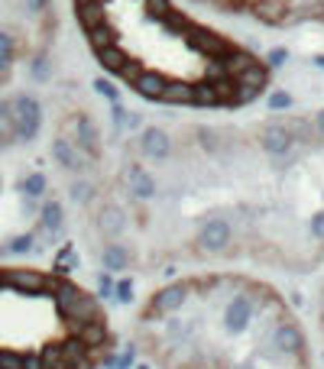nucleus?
Masks as SVG:
<instances>
[{
  "label": "nucleus",
  "instance_id": "nucleus-1",
  "mask_svg": "<svg viewBox=\"0 0 324 369\" xmlns=\"http://www.w3.org/2000/svg\"><path fill=\"white\" fill-rule=\"evenodd\" d=\"M140 340L162 369H312L285 301L243 275L169 282L143 308Z\"/></svg>",
  "mask_w": 324,
  "mask_h": 369
},
{
  "label": "nucleus",
  "instance_id": "nucleus-2",
  "mask_svg": "<svg viewBox=\"0 0 324 369\" xmlns=\"http://www.w3.org/2000/svg\"><path fill=\"white\" fill-rule=\"evenodd\" d=\"M13 104V127H17V139L32 143L43 130V104L32 94H17L10 101Z\"/></svg>",
  "mask_w": 324,
  "mask_h": 369
},
{
  "label": "nucleus",
  "instance_id": "nucleus-3",
  "mask_svg": "<svg viewBox=\"0 0 324 369\" xmlns=\"http://www.w3.org/2000/svg\"><path fill=\"white\" fill-rule=\"evenodd\" d=\"M185 39H188V46H192L198 55H205V59H221V55H227L234 46L227 43L224 36H217L214 30H207V26H198V23H192L188 30H185Z\"/></svg>",
  "mask_w": 324,
  "mask_h": 369
},
{
  "label": "nucleus",
  "instance_id": "nucleus-4",
  "mask_svg": "<svg viewBox=\"0 0 324 369\" xmlns=\"http://www.w3.org/2000/svg\"><path fill=\"white\" fill-rule=\"evenodd\" d=\"M259 146L276 159V166H282L285 159H292V146H295V139L285 133V127H282L279 120H272V123H266L263 133H259Z\"/></svg>",
  "mask_w": 324,
  "mask_h": 369
},
{
  "label": "nucleus",
  "instance_id": "nucleus-5",
  "mask_svg": "<svg viewBox=\"0 0 324 369\" xmlns=\"http://www.w3.org/2000/svg\"><path fill=\"white\" fill-rule=\"evenodd\" d=\"M230 223L221 221V217H211V221L201 223V233H198V246L205 250V253H224L227 246H230Z\"/></svg>",
  "mask_w": 324,
  "mask_h": 369
},
{
  "label": "nucleus",
  "instance_id": "nucleus-6",
  "mask_svg": "<svg viewBox=\"0 0 324 369\" xmlns=\"http://www.w3.org/2000/svg\"><path fill=\"white\" fill-rule=\"evenodd\" d=\"M140 149L146 159H156V162H162V159H169V152H172V139H169V133L159 127H146L140 137Z\"/></svg>",
  "mask_w": 324,
  "mask_h": 369
},
{
  "label": "nucleus",
  "instance_id": "nucleus-7",
  "mask_svg": "<svg viewBox=\"0 0 324 369\" xmlns=\"http://www.w3.org/2000/svg\"><path fill=\"white\" fill-rule=\"evenodd\" d=\"M75 139L91 159L101 156V133H97V127L91 123V117H78L75 120Z\"/></svg>",
  "mask_w": 324,
  "mask_h": 369
},
{
  "label": "nucleus",
  "instance_id": "nucleus-8",
  "mask_svg": "<svg viewBox=\"0 0 324 369\" xmlns=\"http://www.w3.org/2000/svg\"><path fill=\"white\" fill-rule=\"evenodd\" d=\"M253 17L259 23H266V26H282L285 17H289V7H285V0H256L253 3Z\"/></svg>",
  "mask_w": 324,
  "mask_h": 369
},
{
  "label": "nucleus",
  "instance_id": "nucleus-9",
  "mask_svg": "<svg viewBox=\"0 0 324 369\" xmlns=\"http://www.w3.org/2000/svg\"><path fill=\"white\" fill-rule=\"evenodd\" d=\"M52 159L62 166V169H68V172L85 169V162H81V156H78V149L72 146V139H65V137H55L52 139Z\"/></svg>",
  "mask_w": 324,
  "mask_h": 369
},
{
  "label": "nucleus",
  "instance_id": "nucleus-10",
  "mask_svg": "<svg viewBox=\"0 0 324 369\" xmlns=\"http://www.w3.org/2000/svg\"><path fill=\"white\" fill-rule=\"evenodd\" d=\"M165 74L162 72H143L136 81H133V91L140 97H146V101H159V94H162V88H165Z\"/></svg>",
  "mask_w": 324,
  "mask_h": 369
},
{
  "label": "nucleus",
  "instance_id": "nucleus-11",
  "mask_svg": "<svg viewBox=\"0 0 324 369\" xmlns=\"http://www.w3.org/2000/svg\"><path fill=\"white\" fill-rule=\"evenodd\" d=\"M75 17L78 23L88 30H94V26H104L108 23V7L101 3V0H91V3H81V7H75Z\"/></svg>",
  "mask_w": 324,
  "mask_h": 369
},
{
  "label": "nucleus",
  "instance_id": "nucleus-12",
  "mask_svg": "<svg viewBox=\"0 0 324 369\" xmlns=\"http://www.w3.org/2000/svg\"><path fill=\"white\" fill-rule=\"evenodd\" d=\"M237 85H243V88H256V91H266V85H270V68H266V62H253L247 68V72H240L237 78H234Z\"/></svg>",
  "mask_w": 324,
  "mask_h": 369
},
{
  "label": "nucleus",
  "instance_id": "nucleus-13",
  "mask_svg": "<svg viewBox=\"0 0 324 369\" xmlns=\"http://www.w3.org/2000/svg\"><path fill=\"white\" fill-rule=\"evenodd\" d=\"M162 104H192V85L188 81H165V88H162L159 94Z\"/></svg>",
  "mask_w": 324,
  "mask_h": 369
},
{
  "label": "nucleus",
  "instance_id": "nucleus-14",
  "mask_svg": "<svg viewBox=\"0 0 324 369\" xmlns=\"http://www.w3.org/2000/svg\"><path fill=\"white\" fill-rule=\"evenodd\" d=\"M97 223H101V230L108 233V237H117V233L127 227V217H123V211H120L117 204H108V208L101 211V217H97Z\"/></svg>",
  "mask_w": 324,
  "mask_h": 369
},
{
  "label": "nucleus",
  "instance_id": "nucleus-15",
  "mask_svg": "<svg viewBox=\"0 0 324 369\" xmlns=\"http://www.w3.org/2000/svg\"><path fill=\"white\" fill-rule=\"evenodd\" d=\"M88 46H91L94 52H104V49H110V46H117V30H114L110 23L88 30Z\"/></svg>",
  "mask_w": 324,
  "mask_h": 369
},
{
  "label": "nucleus",
  "instance_id": "nucleus-16",
  "mask_svg": "<svg viewBox=\"0 0 324 369\" xmlns=\"http://www.w3.org/2000/svg\"><path fill=\"white\" fill-rule=\"evenodd\" d=\"M221 62H224V68H227V74H230V78H237V74H240V72H247V68L256 62V59H253L250 52H243V49H237V46H234V49H230L227 55H221Z\"/></svg>",
  "mask_w": 324,
  "mask_h": 369
},
{
  "label": "nucleus",
  "instance_id": "nucleus-17",
  "mask_svg": "<svg viewBox=\"0 0 324 369\" xmlns=\"http://www.w3.org/2000/svg\"><path fill=\"white\" fill-rule=\"evenodd\" d=\"M17 62V39L7 30H0V78H7Z\"/></svg>",
  "mask_w": 324,
  "mask_h": 369
},
{
  "label": "nucleus",
  "instance_id": "nucleus-18",
  "mask_svg": "<svg viewBox=\"0 0 324 369\" xmlns=\"http://www.w3.org/2000/svg\"><path fill=\"white\" fill-rule=\"evenodd\" d=\"M130 181H133V195H136L140 201H146V198L156 195V179L146 175L140 166H133V169H130Z\"/></svg>",
  "mask_w": 324,
  "mask_h": 369
},
{
  "label": "nucleus",
  "instance_id": "nucleus-19",
  "mask_svg": "<svg viewBox=\"0 0 324 369\" xmlns=\"http://www.w3.org/2000/svg\"><path fill=\"white\" fill-rule=\"evenodd\" d=\"M127 62H130V55L123 52L120 46H110V49H104V52H97V65H101L104 72H114V74H117Z\"/></svg>",
  "mask_w": 324,
  "mask_h": 369
},
{
  "label": "nucleus",
  "instance_id": "nucleus-20",
  "mask_svg": "<svg viewBox=\"0 0 324 369\" xmlns=\"http://www.w3.org/2000/svg\"><path fill=\"white\" fill-rule=\"evenodd\" d=\"M10 139H17V127H13V104L7 97H0V143L7 146Z\"/></svg>",
  "mask_w": 324,
  "mask_h": 369
},
{
  "label": "nucleus",
  "instance_id": "nucleus-21",
  "mask_svg": "<svg viewBox=\"0 0 324 369\" xmlns=\"http://www.w3.org/2000/svg\"><path fill=\"white\" fill-rule=\"evenodd\" d=\"M101 259H104V266H108V269H127V263H130V250L123 246V243H110V246H104Z\"/></svg>",
  "mask_w": 324,
  "mask_h": 369
},
{
  "label": "nucleus",
  "instance_id": "nucleus-22",
  "mask_svg": "<svg viewBox=\"0 0 324 369\" xmlns=\"http://www.w3.org/2000/svg\"><path fill=\"white\" fill-rule=\"evenodd\" d=\"M192 104L194 107H214L217 104L214 88L207 85V81H194L192 85Z\"/></svg>",
  "mask_w": 324,
  "mask_h": 369
},
{
  "label": "nucleus",
  "instance_id": "nucleus-23",
  "mask_svg": "<svg viewBox=\"0 0 324 369\" xmlns=\"http://www.w3.org/2000/svg\"><path fill=\"white\" fill-rule=\"evenodd\" d=\"M30 74H32V81H49V78H52V62H49V55L45 52L36 55L30 62Z\"/></svg>",
  "mask_w": 324,
  "mask_h": 369
},
{
  "label": "nucleus",
  "instance_id": "nucleus-24",
  "mask_svg": "<svg viewBox=\"0 0 324 369\" xmlns=\"http://www.w3.org/2000/svg\"><path fill=\"white\" fill-rule=\"evenodd\" d=\"M207 85L214 88L217 104H230V97L237 91V81H234V78H221V81H207Z\"/></svg>",
  "mask_w": 324,
  "mask_h": 369
},
{
  "label": "nucleus",
  "instance_id": "nucleus-25",
  "mask_svg": "<svg viewBox=\"0 0 324 369\" xmlns=\"http://www.w3.org/2000/svg\"><path fill=\"white\" fill-rule=\"evenodd\" d=\"M23 195H30V198H39V195H43L45 191V175L43 172H32V175H26V179H23Z\"/></svg>",
  "mask_w": 324,
  "mask_h": 369
},
{
  "label": "nucleus",
  "instance_id": "nucleus-26",
  "mask_svg": "<svg viewBox=\"0 0 324 369\" xmlns=\"http://www.w3.org/2000/svg\"><path fill=\"white\" fill-rule=\"evenodd\" d=\"M162 26H165L169 32H179V36H185V30L192 26V20H188V17H182L179 10H172L169 17H162Z\"/></svg>",
  "mask_w": 324,
  "mask_h": 369
},
{
  "label": "nucleus",
  "instance_id": "nucleus-27",
  "mask_svg": "<svg viewBox=\"0 0 324 369\" xmlns=\"http://www.w3.org/2000/svg\"><path fill=\"white\" fill-rule=\"evenodd\" d=\"M259 94H263V91H256V88H243V85H237L234 97H230V107H247V104H253V101H256Z\"/></svg>",
  "mask_w": 324,
  "mask_h": 369
},
{
  "label": "nucleus",
  "instance_id": "nucleus-28",
  "mask_svg": "<svg viewBox=\"0 0 324 369\" xmlns=\"http://www.w3.org/2000/svg\"><path fill=\"white\" fill-rule=\"evenodd\" d=\"M91 88H94V91L104 97V101H110V104H117V101H120V91L110 85L108 78H94V85H91Z\"/></svg>",
  "mask_w": 324,
  "mask_h": 369
},
{
  "label": "nucleus",
  "instance_id": "nucleus-29",
  "mask_svg": "<svg viewBox=\"0 0 324 369\" xmlns=\"http://www.w3.org/2000/svg\"><path fill=\"white\" fill-rule=\"evenodd\" d=\"M43 223L45 227H52V230L62 223V204H59V201H49V204L43 208Z\"/></svg>",
  "mask_w": 324,
  "mask_h": 369
},
{
  "label": "nucleus",
  "instance_id": "nucleus-30",
  "mask_svg": "<svg viewBox=\"0 0 324 369\" xmlns=\"http://www.w3.org/2000/svg\"><path fill=\"white\" fill-rule=\"evenodd\" d=\"M146 72V68H143V62H136V59H130L127 65H123V68H120V78H123V81H130V88H133V81H136V78H140V74Z\"/></svg>",
  "mask_w": 324,
  "mask_h": 369
},
{
  "label": "nucleus",
  "instance_id": "nucleus-31",
  "mask_svg": "<svg viewBox=\"0 0 324 369\" xmlns=\"http://www.w3.org/2000/svg\"><path fill=\"white\" fill-rule=\"evenodd\" d=\"M282 127H285V133H289L295 143H298V139H308V123H305V120H285Z\"/></svg>",
  "mask_w": 324,
  "mask_h": 369
},
{
  "label": "nucleus",
  "instance_id": "nucleus-32",
  "mask_svg": "<svg viewBox=\"0 0 324 369\" xmlns=\"http://www.w3.org/2000/svg\"><path fill=\"white\" fill-rule=\"evenodd\" d=\"M285 62H289V49H285V46L270 49V55H266V68H282Z\"/></svg>",
  "mask_w": 324,
  "mask_h": 369
},
{
  "label": "nucleus",
  "instance_id": "nucleus-33",
  "mask_svg": "<svg viewBox=\"0 0 324 369\" xmlns=\"http://www.w3.org/2000/svg\"><path fill=\"white\" fill-rule=\"evenodd\" d=\"M146 10H150L156 20H162V17L172 13V0H146Z\"/></svg>",
  "mask_w": 324,
  "mask_h": 369
},
{
  "label": "nucleus",
  "instance_id": "nucleus-34",
  "mask_svg": "<svg viewBox=\"0 0 324 369\" xmlns=\"http://www.w3.org/2000/svg\"><path fill=\"white\" fill-rule=\"evenodd\" d=\"M266 104H270V110H289V107H292V94H289V91H272Z\"/></svg>",
  "mask_w": 324,
  "mask_h": 369
},
{
  "label": "nucleus",
  "instance_id": "nucleus-35",
  "mask_svg": "<svg viewBox=\"0 0 324 369\" xmlns=\"http://www.w3.org/2000/svg\"><path fill=\"white\" fill-rule=\"evenodd\" d=\"M72 198L81 201V204H88V201L94 198V188H91L88 181H75V185H72Z\"/></svg>",
  "mask_w": 324,
  "mask_h": 369
},
{
  "label": "nucleus",
  "instance_id": "nucleus-36",
  "mask_svg": "<svg viewBox=\"0 0 324 369\" xmlns=\"http://www.w3.org/2000/svg\"><path fill=\"white\" fill-rule=\"evenodd\" d=\"M308 233H312L314 240H324V211L312 214V221H308Z\"/></svg>",
  "mask_w": 324,
  "mask_h": 369
},
{
  "label": "nucleus",
  "instance_id": "nucleus-37",
  "mask_svg": "<svg viewBox=\"0 0 324 369\" xmlns=\"http://www.w3.org/2000/svg\"><path fill=\"white\" fill-rule=\"evenodd\" d=\"M110 120H114V127H117V133H123V120H127V110L117 104H110Z\"/></svg>",
  "mask_w": 324,
  "mask_h": 369
},
{
  "label": "nucleus",
  "instance_id": "nucleus-38",
  "mask_svg": "<svg viewBox=\"0 0 324 369\" xmlns=\"http://www.w3.org/2000/svg\"><path fill=\"white\" fill-rule=\"evenodd\" d=\"M143 127V117L133 114V110H127V120H123V130H140Z\"/></svg>",
  "mask_w": 324,
  "mask_h": 369
},
{
  "label": "nucleus",
  "instance_id": "nucleus-39",
  "mask_svg": "<svg viewBox=\"0 0 324 369\" xmlns=\"http://www.w3.org/2000/svg\"><path fill=\"white\" fill-rule=\"evenodd\" d=\"M30 237H17V240H13L10 243V250H13V253H26V250H30Z\"/></svg>",
  "mask_w": 324,
  "mask_h": 369
},
{
  "label": "nucleus",
  "instance_id": "nucleus-40",
  "mask_svg": "<svg viewBox=\"0 0 324 369\" xmlns=\"http://www.w3.org/2000/svg\"><path fill=\"white\" fill-rule=\"evenodd\" d=\"M45 3H49V0H26V7H30L32 13H43V10H45Z\"/></svg>",
  "mask_w": 324,
  "mask_h": 369
},
{
  "label": "nucleus",
  "instance_id": "nucleus-41",
  "mask_svg": "<svg viewBox=\"0 0 324 369\" xmlns=\"http://www.w3.org/2000/svg\"><path fill=\"white\" fill-rule=\"evenodd\" d=\"M314 130H318L321 139H324V110H318V117H314Z\"/></svg>",
  "mask_w": 324,
  "mask_h": 369
},
{
  "label": "nucleus",
  "instance_id": "nucleus-42",
  "mask_svg": "<svg viewBox=\"0 0 324 369\" xmlns=\"http://www.w3.org/2000/svg\"><path fill=\"white\" fill-rule=\"evenodd\" d=\"M312 62H314V65H318V68H321V72H324V55H314Z\"/></svg>",
  "mask_w": 324,
  "mask_h": 369
},
{
  "label": "nucleus",
  "instance_id": "nucleus-43",
  "mask_svg": "<svg viewBox=\"0 0 324 369\" xmlns=\"http://www.w3.org/2000/svg\"><path fill=\"white\" fill-rule=\"evenodd\" d=\"M81 3H91V0H75V7H81Z\"/></svg>",
  "mask_w": 324,
  "mask_h": 369
}]
</instances>
